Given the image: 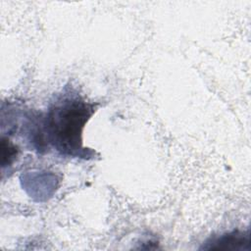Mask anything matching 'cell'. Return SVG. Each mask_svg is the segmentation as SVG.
Returning <instances> with one entry per match:
<instances>
[{"mask_svg": "<svg viewBox=\"0 0 251 251\" xmlns=\"http://www.w3.org/2000/svg\"><path fill=\"white\" fill-rule=\"evenodd\" d=\"M202 249L217 250H249V233L248 231L233 230L214 237L205 242Z\"/></svg>", "mask_w": 251, "mask_h": 251, "instance_id": "7a4b0ae2", "label": "cell"}, {"mask_svg": "<svg viewBox=\"0 0 251 251\" xmlns=\"http://www.w3.org/2000/svg\"><path fill=\"white\" fill-rule=\"evenodd\" d=\"M94 112V104L78 96L58 98L43 118L47 144L52 145L63 156L92 158L95 152L83 147L82 131Z\"/></svg>", "mask_w": 251, "mask_h": 251, "instance_id": "6da1fadb", "label": "cell"}, {"mask_svg": "<svg viewBox=\"0 0 251 251\" xmlns=\"http://www.w3.org/2000/svg\"><path fill=\"white\" fill-rule=\"evenodd\" d=\"M1 156L2 168L6 166H11L18 156L17 146L12 141H10L9 138L5 136H2L1 140Z\"/></svg>", "mask_w": 251, "mask_h": 251, "instance_id": "3957f363", "label": "cell"}]
</instances>
